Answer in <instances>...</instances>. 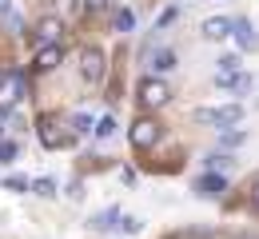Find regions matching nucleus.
<instances>
[{
  "instance_id": "obj_1",
  "label": "nucleus",
  "mask_w": 259,
  "mask_h": 239,
  "mask_svg": "<svg viewBox=\"0 0 259 239\" xmlns=\"http://www.w3.org/2000/svg\"><path fill=\"white\" fill-rule=\"evenodd\" d=\"M136 100L144 104V108H163V104L171 100V88L163 84L160 76H148V80H140V92H136Z\"/></svg>"
},
{
  "instance_id": "obj_2",
  "label": "nucleus",
  "mask_w": 259,
  "mask_h": 239,
  "mask_svg": "<svg viewBox=\"0 0 259 239\" xmlns=\"http://www.w3.org/2000/svg\"><path fill=\"white\" fill-rule=\"evenodd\" d=\"M195 120H199V124H215V128H231V124H239V120H243V108H239V104L199 108V112H195Z\"/></svg>"
},
{
  "instance_id": "obj_3",
  "label": "nucleus",
  "mask_w": 259,
  "mask_h": 239,
  "mask_svg": "<svg viewBox=\"0 0 259 239\" xmlns=\"http://www.w3.org/2000/svg\"><path fill=\"white\" fill-rule=\"evenodd\" d=\"M36 132H40V144L52 148V152L72 144V132H64V124H60L56 116H40V128H36Z\"/></svg>"
},
{
  "instance_id": "obj_4",
  "label": "nucleus",
  "mask_w": 259,
  "mask_h": 239,
  "mask_svg": "<svg viewBox=\"0 0 259 239\" xmlns=\"http://www.w3.org/2000/svg\"><path fill=\"white\" fill-rule=\"evenodd\" d=\"M128 139H132V148H140V152H148V148H152V144L160 139V124H156V120H148V116H140V120L132 124Z\"/></svg>"
},
{
  "instance_id": "obj_5",
  "label": "nucleus",
  "mask_w": 259,
  "mask_h": 239,
  "mask_svg": "<svg viewBox=\"0 0 259 239\" xmlns=\"http://www.w3.org/2000/svg\"><path fill=\"white\" fill-rule=\"evenodd\" d=\"M80 76H84L88 84H100V80H104V52H100V48H84V52H80Z\"/></svg>"
},
{
  "instance_id": "obj_6",
  "label": "nucleus",
  "mask_w": 259,
  "mask_h": 239,
  "mask_svg": "<svg viewBox=\"0 0 259 239\" xmlns=\"http://www.w3.org/2000/svg\"><path fill=\"white\" fill-rule=\"evenodd\" d=\"M60 32H64V24H60L56 16H44V20L36 24L32 40H36V44H40V48H48V44H60Z\"/></svg>"
},
{
  "instance_id": "obj_7",
  "label": "nucleus",
  "mask_w": 259,
  "mask_h": 239,
  "mask_svg": "<svg viewBox=\"0 0 259 239\" xmlns=\"http://www.w3.org/2000/svg\"><path fill=\"white\" fill-rule=\"evenodd\" d=\"M60 60H64V48H60V44H48V48H36L32 68L36 72H52V68H60Z\"/></svg>"
},
{
  "instance_id": "obj_8",
  "label": "nucleus",
  "mask_w": 259,
  "mask_h": 239,
  "mask_svg": "<svg viewBox=\"0 0 259 239\" xmlns=\"http://www.w3.org/2000/svg\"><path fill=\"white\" fill-rule=\"evenodd\" d=\"M215 84L227 88V92H235V96H247L251 88H255V80L247 76V72H235V76H215Z\"/></svg>"
},
{
  "instance_id": "obj_9",
  "label": "nucleus",
  "mask_w": 259,
  "mask_h": 239,
  "mask_svg": "<svg viewBox=\"0 0 259 239\" xmlns=\"http://www.w3.org/2000/svg\"><path fill=\"white\" fill-rule=\"evenodd\" d=\"M171 68H176V52H171V48H160V52L148 56V72H152V76L163 80V72H171Z\"/></svg>"
},
{
  "instance_id": "obj_10",
  "label": "nucleus",
  "mask_w": 259,
  "mask_h": 239,
  "mask_svg": "<svg viewBox=\"0 0 259 239\" xmlns=\"http://www.w3.org/2000/svg\"><path fill=\"white\" fill-rule=\"evenodd\" d=\"M203 36H207V40H227V36H231V20H227V16H207V20H203Z\"/></svg>"
},
{
  "instance_id": "obj_11",
  "label": "nucleus",
  "mask_w": 259,
  "mask_h": 239,
  "mask_svg": "<svg viewBox=\"0 0 259 239\" xmlns=\"http://www.w3.org/2000/svg\"><path fill=\"white\" fill-rule=\"evenodd\" d=\"M195 187H199V196H211V200H215V196H224V192H227L224 175H199V183H195Z\"/></svg>"
},
{
  "instance_id": "obj_12",
  "label": "nucleus",
  "mask_w": 259,
  "mask_h": 239,
  "mask_svg": "<svg viewBox=\"0 0 259 239\" xmlns=\"http://www.w3.org/2000/svg\"><path fill=\"white\" fill-rule=\"evenodd\" d=\"M231 36L239 40V48H251V44H255V32H251V20H243V16H239V20H231Z\"/></svg>"
},
{
  "instance_id": "obj_13",
  "label": "nucleus",
  "mask_w": 259,
  "mask_h": 239,
  "mask_svg": "<svg viewBox=\"0 0 259 239\" xmlns=\"http://www.w3.org/2000/svg\"><path fill=\"white\" fill-rule=\"evenodd\" d=\"M32 192L44 196V200H52V196H56V179H52V175H40V179L32 183Z\"/></svg>"
},
{
  "instance_id": "obj_14",
  "label": "nucleus",
  "mask_w": 259,
  "mask_h": 239,
  "mask_svg": "<svg viewBox=\"0 0 259 239\" xmlns=\"http://www.w3.org/2000/svg\"><path fill=\"white\" fill-rule=\"evenodd\" d=\"M235 72H243V68H239V56H235V52L220 56V72H215V76H235Z\"/></svg>"
},
{
  "instance_id": "obj_15",
  "label": "nucleus",
  "mask_w": 259,
  "mask_h": 239,
  "mask_svg": "<svg viewBox=\"0 0 259 239\" xmlns=\"http://www.w3.org/2000/svg\"><path fill=\"white\" fill-rule=\"evenodd\" d=\"M116 219H120V211H116V207H108V211H100L96 219H92V227H96V231H108Z\"/></svg>"
},
{
  "instance_id": "obj_16",
  "label": "nucleus",
  "mask_w": 259,
  "mask_h": 239,
  "mask_svg": "<svg viewBox=\"0 0 259 239\" xmlns=\"http://www.w3.org/2000/svg\"><path fill=\"white\" fill-rule=\"evenodd\" d=\"M112 24H116V32H132V24H136V16H132L128 8H120V12H116V20H112Z\"/></svg>"
},
{
  "instance_id": "obj_17",
  "label": "nucleus",
  "mask_w": 259,
  "mask_h": 239,
  "mask_svg": "<svg viewBox=\"0 0 259 239\" xmlns=\"http://www.w3.org/2000/svg\"><path fill=\"white\" fill-rule=\"evenodd\" d=\"M72 132H76V136L92 132V116H84V112H80V116H72Z\"/></svg>"
},
{
  "instance_id": "obj_18",
  "label": "nucleus",
  "mask_w": 259,
  "mask_h": 239,
  "mask_svg": "<svg viewBox=\"0 0 259 239\" xmlns=\"http://www.w3.org/2000/svg\"><path fill=\"white\" fill-rule=\"evenodd\" d=\"M16 160V144L12 139H0V164H12Z\"/></svg>"
},
{
  "instance_id": "obj_19",
  "label": "nucleus",
  "mask_w": 259,
  "mask_h": 239,
  "mask_svg": "<svg viewBox=\"0 0 259 239\" xmlns=\"http://www.w3.org/2000/svg\"><path fill=\"white\" fill-rule=\"evenodd\" d=\"M112 132H116V120H112V116H104V120L96 124V136H100V139H108Z\"/></svg>"
},
{
  "instance_id": "obj_20",
  "label": "nucleus",
  "mask_w": 259,
  "mask_h": 239,
  "mask_svg": "<svg viewBox=\"0 0 259 239\" xmlns=\"http://www.w3.org/2000/svg\"><path fill=\"white\" fill-rule=\"evenodd\" d=\"M4 187H8V192H28V179H24V175H8Z\"/></svg>"
},
{
  "instance_id": "obj_21",
  "label": "nucleus",
  "mask_w": 259,
  "mask_h": 239,
  "mask_svg": "<svg viewBox=\"0 0 259 239\" xmlns=\"http://www.w3.org/2000/svg\"><path fill=\"white\" fill-rule=\"evenodd\" d=\"M176 16H180V8H163V12H160V20H156V32H160V28H167V24L176 20Z\"/></svg>"
},
{
  "instance_id": "obj_22",
  "label": "nucleus",
  "mask_w": 259,
  "mask_h": 239,
  "mask_svg": "<svg viewBox=\"0 0 259 239\" xmlns=\"http://www.w3.org/2000/svg\"><path fill=\"white\" fill-rule=\"evenodd\" d=\"M227 164H231V160H227L224 152H211V156H207V168L215 171V168H227Z\"/></svg>"
},
{
  "instance_id": "obj_23",
  "label": "nucleus",
  "mask_w": 259,
  "mask_h": 239,
  "mask_svg": "<svg viewBox=\"0 0 259 239\" xmlns=\"http://www.w3.org/2000/svg\"><path fill=\"white\" fill-rule=\"evenodd\" d=\"M243 132H224V148H239V144H243Z\"/></svg>"
},
{
  "instance_id": "obj_24",
  "label": "nucleus",
  "mask_w": 259,
  "mask_h": 239,
  "mask_svg": "<svg viewBox=\"0 0 259 239\" xmlns=\"http://www.w3.org/2000/svg\"><path fill=\"white\" fill-rule=\"evenodd\" d=\"M120 227H124V231H128V235H136V231H140V227H144V223H140V219H136V215H124V223H120Z\"/></svg>"
},
{
  "instance_id": "obj_25",
  "label": "nucleus",
  "mask_w": 259,
  "mask_h": 239,
  "mask_svg": "<svg viewBox=\"0 0 259 239\" xmlns=\"http://www.w3.org/2000/svg\"><path fill=\"white\" fill-rule=\"evenodd\" d=\"M12 16V0H0V20H8Z\"/></svg>"
},
{
  "instance_id": "obj_26",
  "label": "nucleus",
  "mask_w": 259,
  "mask_h": 239,
  "mask_svg": "<svg viewBox=\"0 0 259 239\" xmlns=\"http://www.w3.org/2000/svg\"><path fill=\"white\" fill-rule=\"evenodd\" d=\"M88 8H108V0H84Z\"/></svg>"
},
{
  "instance_id": "obj_27",
  "label": "nucleus",
  "mask_w": 259,
  "mask_h": 239,
  "mask_svg": "<svg viewBox=\"0 0 259 239\" xmlns=\"http://www.w3.org/2000/svg\"><path fill=\"white\" fill-rule=\"evenodd\" d=\"M251 204H255V207H259V183H255V192H251Z\"/></svg>"
},
{
  "instance_id": "obj_28",
  "label": "nucleus",
  "mask_w": 259,
  "mask_h": 239,
  "mask_svg": "<svg viewBox=\"0 0 259 239\" xmlns=\"http://www.w3.org/2000/svg\"><path fill=\"white\" fill-rule=\"evenodd\" d=\"M4 84H8V72H4V68H0V88H4Z\"/></svg>"
},
{
  "instance_id": "obj_29",
  "label": "nucleus",
  "mask_w": 259,
  "mask_h": 239,
  "mask_svg": "<svg viewBox=\"0 0 259 239\" xmlns=\"http://www.w3.org/2000/svg\"><path fill=\"white\" fill-rule=\"evenodd\" d=\"M4 116H8V112H0V132H4Z\"/></svg>"
}]
</instances>
